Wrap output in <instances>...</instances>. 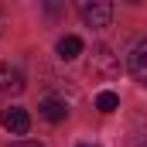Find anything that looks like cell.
Returning <instances> with one entry per match:
<instances>
[{
  "label": "cell",
  "instance_id": "6da1fadb",
  "mask_svg": "<svg viewBox=\"0 0 147 147\" xmlns=\"http://www.w3.org/2000/svg\"><path fill=\"white\" fill-rule=\"evenodd\" d=\"M89 72H92V75H99V79H113V75L120 72V58L113 55V48H110V45H96V48H92Z\"/></svg>",
  "mask_w": 147,
  "mask_h": 147
},
{
  "label": "cell",
  "instance_id": "7a4b0ae2",
  "mask_svg": "<svg viewBox=\"0 0 147 147\" xmlns=\"http://www.w3.org/2000/svg\"><path fill=\"white\" fill-rule=\"evenodd\" d=\"M79 14H82L86 28H110V21H113V3H110V0H92V3H82Z\"/></svg>",
  "mask_w": 147,
  "mask_h": 147
},
{
  "label": "cell",
  "instance_id": "3957f363",
  "mask_svg": "<svg viewBox=\"0 0 147 147\" xmlns=\"http://www.w3.org/2000/svg\"><path fill=\"white\" fill-rule=\"evenodd\" d=\"M0 123H3V130L10 137H24L31 130V116H28V110H21V106H7L3 116H0Z\"/></svg>",
  "mask_w": 147,
  "mask_h": 147
},
{
  "label": "cell",
  "instance_id": "277c9868",
  "mask_svg": "<svg viewBox=\"0 0 147 147\" xmlns=\"http://www.w3.org/2000/svg\"><path fill=\"white\" fill-rule=\"evenodd\" d=\"M127 69H130V75L140 82V86H147V38H140L134 48H130V58H127Z\"/></svg>",
  "mask_w": 147,
  "mask_h": 147
},
{
  "label": "cell",
  "instance_id": "5b68a950",
  "mask_svg": "<svg viewBox=\"0 0 147 147\" xmlns=\"http://www.w3.org/2000/svg\"><path fill=\"white\" fill-rule=\"evenodd\" d=\"M24 92V75L14 65L0 62V96H21Z\"/></svg>",
  "mask_w": 147,
  "mask_h": 147
},
{
  "label": "cell",
  "instance_id": "8992f818",
  "mask_svg": "<svg viewBox=\"0 0 147 147\" xmlns=\"http://www.w3.org/2000/svg\"><path fill=\"white\" fill-rule=\"evenodd\" d=\"M38 110H41V116H45L48 123H62V120L69 116V106H65V99H55V96H45Z\"/></svg>",
  "mask_w": 147,
  "mask_h": 147
},
{
  "label": "cell",
  "instance_id": "52a82bcc",
  "mask_svg": "<svg viewBox=\"0 0 147 147\" xmlns=\"http://www.w3.org/2000/svg\"><path fill=\"white\" fill-rule=\"evenodd\" d=\"M82 38L79 34H65V38H58V58H65V62H72V58H79L82 55Z\"/></svg>",
  "mask_w": 147,
  "mask_h": 147
},
{
  "label": "cell",
  "instance_id": "ba28073f",
  "mask_svg": "<svg viewBox=\"0 0 147 147\" xmlns=\"http://www.w3.org/2000/svg\"><path fill=\"white\" fill-rule=\"evenodd\" d=\"M96 110H99V113H113V110H120V96H116L113 89H103V92L96 96Z\"/></svg>",
  "mask_w": 147,
  "mask_h": 147
},
{
  "label": "cell",
  "instance_id": "9c48e42d",
  "mask_svg": "<svg viewBox=\"0 0 147 147\" xmlns=\"http://www.w3.org/2000/svg\"><path fill=\"white\" fill-rule=\"evenodd\" d=\"M10 147H41V144H34V140H17V144H10Z\"/></svg>",
  "mask_w": 147,
  "mask_h": 147
},
{
  "label": "cell",
  "instance_id": "30bf717a",
  "mask_svg": "<svg viewBox=\"0 0 147 147\" xmlns=\"http://www.w3.org/2000/svg\"><path fill=\"white\" fill-rule=\"evenodd\" d=\"M79 147H99V144H79Z\"/></svg>",
  "mask_w": 147,
  "mask_h": 147
},
{
  "label": "cell",
  "instance_id": "8fae6325",
  "mask_svg": "<svg viewBox=\"0 0 147 147\" xmlns=\"http://www.w3.org/2000/svg\"><path fill=\"white\" fill-rule=\"evenodd\" d=\"M144 147H147V144H144Z\"/></svg>",
  "mask_w": 147,
  "mask_h": 147
}]
</instances>
